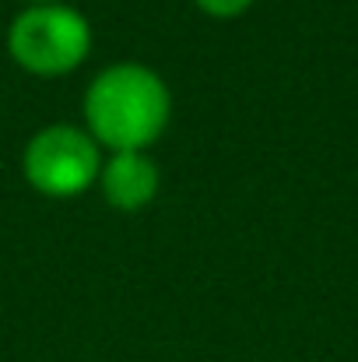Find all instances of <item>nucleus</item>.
Returning a JSON list of instances; mask_svg holds the SVG:
<instances>
[{
	"mask_svg": "<svg viewBox=\"0 0 358 362\" xmlns=\"http://www.w3.org/2000/svg\"><path fill=\"white\" fill-rule=\"evenodd\" d=\"M81 113L99 148L148 151L172 120V92L148 64L119 60L92 78Z\"/></svg>",
	"mask_w": 358,
	"mask_h": 362,
	"instance_id": "obj_1",
	"label": "nucleus"
},
{
	"mask_svg": "<svg viewBox=\"0 0 358 362\" xmlns=\"http://www.w3.org/2000/svg\"><path fill=\"white\" fill-rule=\"evenodd\" d=\"M25 4H67V0H25Z\"/></svg>",
	"mask_w": 358,
	"mask_h": 362,
	"instance_id": "obj_6",
	"label": "nucleus"
},
{
	"mask_svg": "<svg viewBox=\"0 0 358 362\" xmlns=\"http://www.w3.org/2000/svg\"><path fill=\"white\" fill-rule=\"evenodd\" d=\"M102 148L78 123H49L35 130L21 151V176L42 197H78L99 183Z\"/></svg>",
	"mask_w": 358,
	"mask_h": 362,
	"instance_id": "obj_3",
	"label": "nucleus"
},
{
	"mask_svg": "<svg viewBox=\"0 0 358 362\" xmlns=\"http://www.w3.org/2000/svg\"><path fill=\"white\" fill-rule=\"evenodd\" d=\"M95 187L102 190L109 208L144 211L158 197L162 173H158V162L148 151H109V158H102Z\"/></svg>",
	"mask_w": 358,
	"mask_h": 362,
	"instance_id": "obj_4",
	"label": "nucleus"
},
{
	"mask_svg": "<svg viewBox=\"0 0 358 362\" xmlns=\"http://www.w3.org/2000/svg\"><path fill=\"white\" fill-rule=\"evenodd\" d=\"M7 53L35 78L74 74L92 53V21L71 4H28L7 25Z\"/></svg>",
	"mask_w": 358,
	"mask_h": 362,
	"instance_id": "obj_2",
	"label": "nucleus"
},
{
	"mask_svg": "<svg viewBox=\"0 0 358 362\" xmlns=\"http://www.w3.org/2000/svg\"><path fill=\"white\" fill-rule=\"evenodd\" d=\"M193 4L211 18H239L253 7V0H193Z\"/></svg>",
	"mask_w": 358,
	"mask_h": 362,
	"instance_id": "obj_5",
	"label": "nucleus"
}]
</instances>
